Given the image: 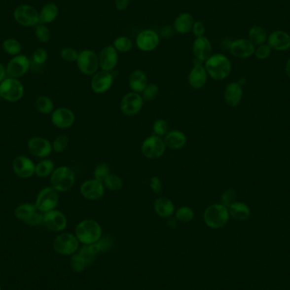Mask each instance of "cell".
<instances>
[{"mask_svg":"<svg viewBox=\"0 0 290 290\" xmlns=\"http://www.w3.org/2000/svg\"><path fill=\"white\" fill-rule=\"evenodd\" d=\"M243 88L239 82H230L224 90V100L230 107H236L241 102Z\"/></svg>","mask_w":290,"mask_h":290,"instance_id":"obj_26","label":"cell"},{"mask_svg":"<svg viewBox=\"0 0 290 290\" xmlns=\"http://www.w3.org/2000/svg\"><path fill=\"white\" fill-rule=\"evenodd\" d=\"M35 106L37 111L43 115H49L55 110V105L53 100L49 97L45 96V95L37 97L35 102Z\"/></svg>","mask_w":290,"mask_h":290,"instance_id":"obj_36","label":"cell"},{"mask_svg":"<svg viewBox=\"0 0 290 290\" xmlns=\"http://www.w3.org/2000/svg\"><path fill=\"white\" fill-rule=\"evenodd\" d=\"M160 42V35L152 29H145L139 32L135 39L137 48L145 53L154 51L159 47Z\"/></svg>","mask_w":290,"mask_h":290,"instance_id":"obj_12","label":"cell"},{"mask_svg":"<svg viewBox=\"0 0 290 290\" xmlns=\"http://www.w3.org/2000/svg\"><path fill=\"white\" fill-rule=\"evenodd\" d=\"M113 47L118 53H127L133 48V42L130 37L127 36H117L113 41Z\"/></svg>","mask_w":290,"mask_h":290,"instance_id":"obj_38","label":"cell"},{"mask_svg":"<svg viewBox=\"0 0 290 290\" xmlns=\"http://www.w3.org/2000/svg\"><path fill=\"white\" fill-rule=\"evenodd\" d=\"M154 210L160 218H170L175 213V206L169 198L160 197L154 201Z\"/></svg>","mask_w":290,"mask_h":290,"instance_id":"obj_30","label":"cell"},{"mask_svg":"<svg viewBox=\"0 0 290 290\" xmlns=\"http://www.w3.org/2000/svg\"><path fill=\"white\" fill-rule=\"evenodd\" d=\"M48 52L44 48H37L33 55V61L36 65H43L48 60Z\"/></svg>","mask_w":290,"mask_h":290,"instance_id":"obj_49","label":"cell"},{"mask_svg":"<svg viewBox=\"0 0 290 290\" xmlns=\"http://www.w3.org/2000/svg\"><path fill=\"white\" fill-rule=\"evenodd\" d=\"M130 0H115V7L118 11H124L129 6Z\"/></svg>","mask_w":290,"mask_h":290,"instance_id":"obj_54","label":"cell"},{"mask_svg":"<svg viewBox=\"0 0 290 290\" xmlns=\"http://www.w3.org/2000/svg\"><path fill=\"white\" fill-rule=\"evenodd\" d=\"M152 129L154 132V135L162 138L168 132V123L164 119H158L154 121Z\"/></svg>","mask_w":290,"mask_h":290,"instance_id":"obj_46","label":"cell"},{"mask_svg":"<svg viewBox=\"0 0 290 290\" xmlns=\"http://www.w3.org/2000/svg\"><path fill=\"white\" fill-rule=\"evenodd\" d=\"M24 95V86L19 79L6 77L0 83V97L8 102H17Z\"/></svg>","mask_w":290,"mask_h":290,"instance_id":"obj_5","label":"cell"},{"mask_svg":"<svg viewBox=\"0 0 290 290\" xmlns=\"http://www.w3.org/2000/svg\"><path fill=\"white\" fill-rule=\"evenodd\" d=\"M76 181V176L73 170L67 166H59L55 168L50 176V184L55 190L67 192L72 188Z\"/></svg>","mask_w":290,"mask_h":290,"instance_id":"obj_4","label":"cell"},{"mask_svg":"<svg viewBox=\"0 0 290 290\" xmlns=\"http://www.w3.org/2000/svg\"><path fill=\"white\" fill-rule=\"evenodd\" d=\"M194 218V212L189 206H181L175 212V218L182 223H187Z\"/></svg>","mask_w":290,"mask_h":290,"instance_id":"obj_39","label":"cell"},{"mask_svg":"<svg viewBox=\"0 0 290 290\" xmlns=\"http://www.w3.org/2000/svg\"><path fill=\"white\" fill-rule=\"evenodd\" d=\"M55 163L49 159H42L35 166V174L38 178H48L55 171Z\"/></svg>","mask_w":290,"mask_h":290,"instance_id":"obj_34","label":"cell"},{"mask_svg":"<svg viewBox=\"0 0 290 290\" xmlns=\"http://www.w3.org/2000/svg\"><path fill=\"white\" fill-rule=\"evenodd\" d=\"M207 74L216 81H222L229 76L232 64L229 59L222 54H214L205 62Z\"/></svg>","mask_w":290,"mask_h":290,"instance_id":"obj_1","label":"cell"},{"mask_svg":"<svg viewBox=\"0 0 290 290\" xmlns=\"http://www.w3.org/2000/svg\"><path fill=\"white\" fill-rule=\"evenodd\" d=\"M254 44L249 39L238 38L231 42L229 46L230 53L234 57L239 59H246L254 55Z\"/></svg>","mask_w":290,"mask_h":290,"instance_id":"obj_23","label":"cell"},{"mask_svg":"<svg viewBox=\"0 0 290 290\" xmlns=\"http://www.w3.org/2000/svg\"><path fill=\"white\" fill-rule=\"evenodd\" d=\"M228 212L230 216L238 221H245L251 216V209L248 205L239 201H236L228 207Z\"/></svg>","mask_w":290,"mask_h":290,"instance_id":"obj_31","label":"cell"},{"mask_svg":"<svg viewBox=\"0 0 290 290\" xmlns=\"http://www.w3.org/2000/svg\"><path fill=\"white\" fill-rule=\"evenodd\" d=\"M98 242L100 244L101 251H107L112 245L111 239L108 237H106L105 239H100Z\"/></svg>","mask_w":290,"mask_h":290,"instance_id":"obj_55","label":"cell"},{"mask_svg":"<svg viewBox=\"0 0 290 290\" xmlns=\"http://www.w3.org/2000/svg\"><path fill=\"white\" fill-rule=\"evenodd\" d=\"M68 145H69V138L65 134H61L56 137L52 143L53 150L55 153H62L65 151L68 147Z\"/></svg>","mask_w":290,"mask_h":290,"instance_id":"obj_42","label":"cell"},{"mask_svg":"<svg viewBox=\"0 0 290 290\" xmlns=\"http://www.w3.org/2000/svg\"><path fill=\"white\" fill-rule=\"evenodd\" d=\"M14 18L20 26L30 28L40 23L39 12L30 4H21L14 11Z\"/></svg>","mask_w":290,"mask_h":290,"instance_id":"obj_8","label":"cell"},{"mask_svg":"<svg viewBox=\"0 0 290 290\" xmlns=\"http://www.w3.org/2000/svg\"><path fill=\"white\" fill-rule=\"evenodd\" d=\"M76 121V115L72 109L65 107L55 109L51 114V122L55 127L67 129L72 127Z\"/></svg>","mask_w":290,"mask_h":290,"instance_id":"obj_21","label":"cell"},{"mask_svg":"<svg viewBox=\"0 0 290 290\" xmlns=\"http://www.w3.org/2000/svg\"><path fill=\"white\" fill-rule=\"evenodd\" d=\"M249 40L254 45H261L267 42V34L264 28L260 26H254L249 31Z\"/></svg>","mask_w":290,"mask_h":290,"instance_id":"obj_33","label":"cell"},{"mask_svg":"<svg viewBox=\"0 0 290 290\" xmlns=\"http://www.w3.org/2000/svg\"><path fill=\"white\" fill-rule=\"evenodd\" d=\"M174 33H175V31L173 29V27H172V26H165V27L161 28L159 35H160V37L168 39L171 36H173Z\"/></svg>","mask_w":290,"mask_h":290,"instance_id":"obj_53","label":"cell"},{"mask_svg":"<svg viewBox=\"0 0 290 290\" xmlns=\"http://www.w3.org/2000/svg\"><path fill=\"white\" fill-rule=\"evenodd\" d=\"M192 50L196 60L206 62L212 55V42L206 36L196 37L193 41Z\"/></svg>","mask_w":290,"mask_h":290,"instance_id":"obj_24","label":"cell"},{"mask_svg":"<svg viewBox=\"0 0 290 290\" xmlns=\"http://www.w3.org/2000/svg\"><path fill=\"white\" fill-rule=\"evenodd\" d=\"M70 266L74 272H82V271H84L88 264L77 253V254H72V256L71 257Z\"/></svg>","mask_w":290,"mask_h":290,"instance_id":"obj_44","label":"cell"},{"mask_svg":"<svg viewBox=\"0 0 290 290\" xmlns=\"http://www.w3.org/2000/svg\"><path fill=\"white\" fill-rule=\"evenodd\" d=\"M194 21V18L190 13H181L174 20L173 29L175 31L176 34L185 35L192 31Z\"/></svg>","mask_w":290,"mask_h":290,"instance_id":"obj_27","label":"cell"},{"mask_svg":"<svg viewBox=\"0 0 290 290\" xmlns=\"http://www.w3.org/2000/svg\"><path fill=\"white\" fill-rule=\"evenodd\" d=\"M99 56V63L101 71L111 72L117 67L119 62V55L113 45H107L100 50Z\"/></svg>","mask_w":290,"mask_h":290,"instance_id":"obj_17","label":"cell"},{"mask_svg":"<svg viewBox=\"0 0 290 290\" xmlns=\"http://www.w3.org/2000/svg\"><path fill=\"white\" fill-rule=\"evenodd\" d=\"M140 94L145 101H152L159 95V87L154 83H148Z\"/></svg>","mask_w":290,"mask_h":290,"instance_id":"obj_43","label":"cell"},{"mask_svg":"<svg viewBox=\"0 0 290 290\" xmlns=\"http://www.w3.org/2000/svg\"><path fill=\"white\" fill-rule=\"evenodd\" d=\"M60 200L59 192L52 187H46L36 196L35 206L42 213L55 210Z\"/></svg>","mask_w":290,"mask_h":290,"instance_id":"obj_10","label":"cell"},{"mask_svg":"<svg viewBox=\"0 0 290 290\" xmlns=\"http://www.w3.org/2000/svg\"><path fill=\"white\" fill-rule=\"evenodd\" d=\"M76 62L79 71L86 76H94L100 69L99 56L91 49H84L79 52Z\"/></svg>","mask_w":290,"mask_h":290,"instance_id":"obj_7","label":"cell"},{"mask_svg":"<svg viewBox=\"0 0 290 290\" xmlns=\"http://www.w3.org/2000/svg\"><path fill=\"white\" fill-rule=\"evenodd\" d=\"M35 164L30 158L19 155L13 160V171L20 179H28L35 174Z\"/></svg>","mask_w":290,"mask_h":290,"instance_id":"obj_20","label":"cell"},{"mask_svg":"<svg viewBox=\"0 0 290 290\" xmlns=\"http://www.w3.org/2000/svg\"><path fill=\"white\" fill-rule=\"evenodd\" d=\"M42 223L54 232L63 231L67 226V218L64 213L58 210H52L43 213Z\"/></svg>","mask_w":290,"mask_h":290,"instance_id":"obj_19","label":"cell"},{"mask_svg":"<svg viewBox=\"0 0 290 290\" xmlns=\"http://www.w3.org/2000/svg\"><path fill=\"white\" fill-rule=\"evenodd\" d=\"M54 249L59 254L71 255L79 248V241L72 233H64L58 235L54 241Z\"/></svg>","mask_w":290,"mask_h":290,"instance_id":"obj_11","label":"cell"},{"mask_svg":"<svg viewBox=\"0 0 290 290\" xmlns=\"http://www.w3.org/2000/svg\"><path fill=\"white\" fill-rule=\"evenodd\" d=\"M59 15V8L55 3H48L44 4L40 10V23L49 24L57 19Z\"/></svg>","mask_w":290,"mask_h":290,"instance_id":"obj_32","label":"cell"},{"mask_svg":"<svg viewBox=\"0 0 290 290\" xmlns=\"http://www.w3.org/2000/svg\"><path fill=\"white\" fill-rule=\"evenodd\" d=\"M105 185L102 181L96 179H88L82 182L80 187V193L86 200L95 201L100 200L105 195Z\"/></svg>","mask_w":290,"mask_h":290,"instance_id":"obj_15","label":"cell"},{"mask_svg":"<svg viewBox=\"0 0 290 290\" xmlns=\"http://www.w3.org/2000/svg\"><path fill=\"white\" fill-rule=\"evenodd\" d=\"M166 148L180 149L187 144V136L180 130L168 131L163 138Z\"/></svg>","mask_w":290,"mask_h":290,"instance_id":"obj_28","label":"cell"},{"mask_svg":"<svg viewBox=\"0 0 290 290\" xmlns=\"http://www.w3.org/2000/svg\"><path fill=\"white\" fill-rule=\"evenodd\" d=\"M162 181L160 180V178L157 176H154L152 177L150 180H149V187L154 193L159 194V193L162 190Z\"/></svg>","mask_w":290,"mask_h":290,"instance_id":"obj_51","label":"cell"},{"mask_svg":"<svg viewBox=\"0 0 290 290\" xmlns=\"http://www.w3.org/2000/svg\"><path fill=\"white\" fill-rule=\"evenodd\" d=\"M271 54H272V48H270V46L267 43L259 45L254 49V56L258 60H261V61L269 58Z\"/></svg>","mask_w":290,"mask_h":290,"instance_id":"obj_48","label":"cell"},{"mask_svg":"<svg viewBox=\"0 0 290 290\" xmlns=\"http://www.w3.org/2000/svg\"><path fill=\"white\" fill-rule=\"evenodd\" d=\"M110 174V169L108 164L100 163L95 167L94 172V179L98 181H105V179Z\"/></svg>","mask_w":290,"mask_h":290,"instance_id":"obj_45","label":"cell"},{"mask_svg":"<svg viewBox=\"0 0 290 290\" xmlns=\"http://www.w3.org/2000/svg\"><path fill=\"white\" fill-rule=\"evenodd\" d=\"M35 36L40 42H48L51 37L49 28L45 24L39 23L35 27Z\"/></svg>","mask_w":290,"mask_h":290,"instance_id":"obj_41","label":"cell"},{"mask_svg":"<svg viewBox=\"0 0 290 290\" xmlns=\"http://www.w3.org/2000/svg\"><path fill=\"white\" fill-rule=\"evenodd\" d=\"M75 235L83 245H92L102 238V227L95 220L86 219L77 224Z\"/></svg>","mask_w":290,"mask_h":290,"instance_id":"obj_2","label":"cell"},{"mask_svg":"<svg viewBox=\"0 0 290 290\" xmlns=\"http://www.w3.org/2000/svg\"><path fill=\"white\" fill-rule=\"evenodd\" d=\"M202 63L201 61L195 59V64L188 73V84L190 85L191 88L194 89H200L205 87L208 80V74Z\"/></svg>","mask_w":290,"mask_h":290,"instance_id":"obj_22","label":"cell"},{"mask_svg":"<svg viewBox=\"0 0 290 290\" xmlns=\"http://www.w3.org/2000/svg\"><path fill=\"white\" fill-rule=\"evenodd\" d=\"M285 72L290 78V59L288 60L287 63L285 65Z\"/></svg>","mask_w":290,"mask_h":290,"instance_id":"obj_57","label":"cell"},{"mask_svg":"<svg viewBox=\"0 0 290 290\" xmlns=\"http://www.w3.org/2000/svg\"><path fill=\"white\" fill-rule=\"evenodd\" d=\"M228 208L222 204H213L209 206L204 212L203 219L207 227L212 229H218L225 226L229 220Z\"/></svg>","mask_w":290,"mask_h":290,"instance_id":"obj_3","label":"cell"},{"mask_svg":"<svg viewBox=\"0 0 290 290\" xmlns=\"http://www.w3.org/2000/svg\"><path fill=\"white\" fill-rule=\"evenodd\" d=\"M2 47H3V51L11 56L21 55V50H22L21 42L12 37L4 40Z\"/></svg>","mask_w":290,"mask_h":290,"instance_id":"obj_37","label":"cell"},{"mask_svg":"<svg viewBox=\"0 0 290 290\" xmlns=\"http://www.w3.org/2000/svg\"><path fill=\"white\" fill-rule=\"evenodd\" d=\"M0 290H2V289H1V285H0Z\"/></svg>","mask_w":290,"mask_h":290,"instance_id":"obj_58","label":"cell"},{"mask_svg":"<svg viewBox=\"0 0 290 290\" xmlns=\"http://www.w3.org/2000/svg\"><path fill=\"white\" fill-rule=\"evenodd\" d=\"M31 61L25 55L13 56L6 66L7 76L12 78L19 79L25 76L30 69Z\"/></svg>","mask_w":290,"mask_h":290,"instance_id":"obj_14","label":"cell"},{"mask_svg":"<svg viewBox=\"0 0 290 290\" xmlns=\"http://www.w3.org/2000/svg\"><path fill=\"white\" fill-rule=\"evenodd\" d=\"M105 187L110 191H118L123 187V181L121 177L110 173L103 181Z\"/></svg>","mask_w":290,"mask_h":290,"instance_id":"obj_40","label":"cell"},{"mask_svg":"<svg viewBox=\"0 0 290 290\" xmlns=\"http://www.w3.org/2000/svg\"><path fill=\"white\" fill-rule=\"evenodd\" d=\"M114 76L111 72L100 71L95 73L91 80V88L97 94H105L111 88Z\"/></svg>","mask_w":290,"mask_h":290,"instance_id":"obj_18","label":"cell"},{"mask_svg":"<svg viewBox=\"0 0 290 290\" xmlns=\"http://www.w3.org/2000/svg\"><path fill=\"white\" fill-rule=\"evenodd\" d=\"M166 144L161 137L151 135L145 139L141 145V151L145 157L155 160L161 157L166 152Z\"/></svg>","mask_w":290,"mask_h":290,"instance_id":"obj_9","label":"cell"},{"mask_svg":"<svg viewBox=\"0 0 290 290\" xmlns=\"http://www.w3.org/2000/svg\"><path fill=\"white\" fill-rule=\"evenodd\" d=\"M28 148L31 154L39 159H46L53 151L52 143L42 137H34L29 139Z\"/></svg>","mask_w":290,"mask_h":290,"instance_id":"obj_16","label":"cell"},{"mask_svg":"<svg viewBox=\"0 0 290 290\" xmlns=\"http://www.w3.org/2000/svg\"><path fill=\"white\" fill-rule=\"evenodd\" d=\"M128 84L132 92L141 94L146 86L148 84L146 73L141 70H135L131 73L128 78Z\"/></svg>","mask_w":290,"mask_h":290,"instance_id":"obj_29","label":"cell"},{"mask_svg":"<svg viewBox=\"0 0 290 290\" xmlns=\"http://www.w3.org/2000/svg\"><path fill=\"white\" fill-rule=\"evenodd\" d=\"M100 252H101V248L99 242H97L92 245H84V246L79 251L78 254L87 264L89 265L93 262L94 256Z\"/></svg>","mask_w":290,"mask_h":290,"instance_id":"obj_35","label":"cell"},{"mask_svg":"<svg viewBox=\"0 0 290 290\" xmlns=\"http://www.w3.org/2000/svg\"><path fill=\"white\" fill-rule=\"evenodd\" d=\"M267 44L276 51H286L290 48V35L284 31H274L267 37Z\"/></svg>","mask_w":290,"mask_h":290,"instance_id":"obj_25","label":"cell"},{"mask_svg":"<svg viewBox=\"0 0 290 290\" xmlns=\"http://www.w3.org/2000/svg\"><path fill=\"white\" fill-rule=\"evenodd\" d=\"M145 100L142 95L135 92H130L122 97L120 109L122 114L127 116H134L141 111Z\"/></svg>","mask_w":290,"mask_h":290,"instance_id":"obj_13","label":"cell"},{"mask_svg":"<svg viewBox=\"0 0 290 290\" xmlns=\"http://www.w3.org/2000/svg\"><path fill=\"white\" fill-rule=\"evenodd\" d=\"M15 218L32 227L42 223L43 213L36 208L35 204L24 203L17 206L15 210Z\"/></svg>","mask_w":290,"mask_h":290,"instance_id":"obj_6","label":"cell"},{"mask_svg":"<svg viewBox=\"0 0 290 290\" xmlns=\"http://www.w3.org/2000/svg\"><path fill=\"white\" fill-rule=\"evenodd\" d=\"M79 52L76 48L72 47H65L61 51V56L64 61L67 62H76L78 58Z\"/></svg>","mask_w":290,"mask_h":290,"instance_id":"obj_47","label":"cell"},{"mask_svg":"<svg viewBox=\"0 0 290 290\" xmlns=\"http://www.w3.org/2000/svg\"><path fill=\"white\" fill-rule=\"evenodd\" d=\"M6 67L0 62V83L6 78Z\"/></svg>","mask_w":290,"mask_h":290,"instance_id":"obj_56","label":"cell"},{"mask_svg":"<svg viewBox=\"0 0 290 290\" xmlns=\"http://www.w3.org/2000/svg\"><path fill=\"white\" fill-rule=\"evenodd\" d=\"M236 193L232 189H227L225 191L221 197V204L226 207H229L232 204L236 202Z\"/></svg>","mask_w":290,"mask_h":290,"instance_id":"obj_50","label":"cell"},{"mask_svg":"<svg viewBox=\"0 0 290 290\" xmlns=\"http://www.w3.org/2000/svg\"><path fill=\"white\" fill-rule=\"evenodd\" d=\"M105 1H110V0H105Z\"/></svg>","mask_w":290,"mask_h":290,"instance_id":"obj_59","label":"cell"},{"mask_svg":"<svg viewBox=\"0 0 290 290\" xmlns=\"http://www.w3.org/2000/svg\"><path fill=\"white\" fill-rule=\"evenodd\" d=\"M191 32L193 33V35L196 37L204 36H205V34H206V26L201 21H194L193 28H192Z\"/></svg>","mask_w":290,"mask_h":290,"instance_id":"obj_52","label":"cell"}]
</instances>
